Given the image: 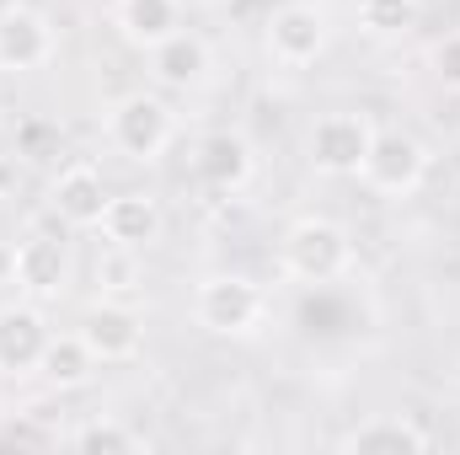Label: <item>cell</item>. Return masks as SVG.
<instances>
[{"instance_id": "obj_2", "label": "cell", "mask_w": 460, "mask_h": 455, "mask_svg": "<svg viewBox=\"0 0 460 455\" xmlns=\"http://www.w3.org/2000/svg\"><path fill=\"white\" fill-rule=\"evenodd\" d=\"M193 322L215 338H257L268 322V295L246 273H204L193 284Z\"/></svg>"}, {"instance_id": "obj_13", "label": "cell", "mask_w": 460, "mask_h": 455, "mask_svg": "<svg viewBox=\"0 0 460 455\" xmlns=\"http://www.w3.org/2000/svg\"><path fill=\"white\" fill-rule=\"evenodd\" d=\"M209 70H215V54H209V43H204L199 32H188V27H177L166 43L150 49V81H155L161 92H199V86L209 81Z\"/></svg>"}, {"instance_id": "obj_10", "label": "cell", "mask_w": 460, "mask_h": 455, "mask_svg": "<svg viewBox=\"0 0 460 455\" xmlns=\"http://www.w3.org/2000/svg\"><path fill=\"white\" fill-rule=\"evenodd\" d=\"M54 338L49 311L27 295L0 306V375H38V359Z\"/></svg>"}, {"instance_id": "obj_1", "label": "cell", "mask_w": 460, "mask_h": 455, "mask_svg": "<svg viewBox=\"0 0 460 455\" xmlns=\"http://www.w3.org/2000/svg\"><path fill=\"white\" fill-rule=\"evenodd\" d=\"M279 268L295 284H332L353 268V236L327 215H300L279 241Z\"/></svg>"}, {"instance_id": "obj_8", "label": "cell", "mask_w": 460, "mask_h": 455, "mask_svg": "<svg viewBox=\"0 0 460 455\" xmlns=\"http://www.w3.org/2000/svg\"><path fill=\"white\" fill-rule=\"evenodd\" d=\"M86 348L97 353V364H128L145 343V317L123 300V295H97L86 311H81V327H75Z\"/></svg>"}, {"instance_id": "obj_11", "label": "cell", "mask_w": 460, "mask_h": 455, "mask_svg": "<svg viewBox=\"0 0 460 455\" xmlns=\"http://www.w3.org/2000/svg\"><path fill=\"white\" fill-rule=\"evenodd\" d=\"M102 210H108V183L92 161H70L54 172L49 183V215L70 230H97L102 226Z\"/></svg>"}, {"instance_id": "obj_7", "label": "cell", "mask_w": 460, "mask_h": 455, "mask_svg": "<svg viewBox=\"0 0 460 455\" xmlns=\"http://www.w3.org/2000/svg\"><path fill=\"white\" fill-rule=\"evenodd\" d=\"M369 139H375V123L369 113H353V108H338V113H322L305 134V156L322 177H358L364 156H369Z\"/></svg>"}, {"instance_id": "obj_22", "label": "cell", "mask_w": 460, "mask_h": 455, "mask_svg": "<svg viewBox=\"0 0 460 455\" xmlns=\"http://www.w3.org/2000/svg\"><path fill=\"white\" fill-rule=\"evenodd\" d=\"M412 5H418V11H439L445 0H412Z\"/></svg>"}, {"instance_id": "obj_14", "label": "cell", "mask_w": 460, "mask_h": 455, "mask_svg": "<svg viewBox=\"0 0 460 455\" xmlns=\"http://www.w3.org/2000/svg\"><path fill=\"white\" fill-rule=\"evenodd\" d=\"M429 445H434V434L423 424H412L407 413H375L338 440L343 455H423Z\"/></svg>"}, {"instance_id": "obj_6", "label": "cell", "mask_w": 460, "mask_h": 455, "mask_svg": "<svg viewBox=\"0 0 460 455\" xmlns=\"http://www.w3.org/2000/svg\"><path fill=\"white\" fill-rule=\"evenodd\" d=\"M11 284H16V295H27L38 306L59 300L70 290V241L43 226H32L11 246Z\"/></svg>"}, {"instance_id": "obj_18", "label": "cell", "mask_w": 460, "mask_h": 455, "mask_svg": "<svg viewBox=\"0 0 460 455\" xmlns=\"http://www.w3.org/2000/svg\"><path fill=\"white\" fill-rule=\"evenodd\" d=\"M70 445H75V451H92V455H139V451H150V440H145L139 429H128L123 418H113V413H97V418L75 424V429H70Z\"/></svg>"}, {"instance_id": "obj_3", "label": "cell", "mask_w": 460, "mask_h": 455, "mask_svg": "<svg viewBox=\"0 0 460 455\" xmlns=\"http://www.w3.org/2000/svg\"><path fill=\"white\" fill-rule=\"evenodd\" d=\"M108 139L123 161L134 166H155L172 139H177V113L155 97V92H128L108 108Z\"/></svg>"}, {"instance_id": "obj_16", "label": "cell", "mask_w": 460, "mask_h": 455, "mask_svg": "<svg viewBox=\"0 0 460 455\" xmlns=\"http://www.w3.org/2000/svg\"><path fill=\"white\" fill-rule=\"evenodd\" d=\"M113 22H118V32H123L128 49L150 54L155 43H166L182 27V0H118Z\"/></svg>"}, {"instance_id": "obj_20", "label": "cell", "mask_w": 460, "mask_h": 455, "mask_svg": "<svg viewBox=\"0 0 460 455\" xmlns=\"http://www.w3.org/2000/svg\"><path fill=\"white\" fill-rule=\"evenodd\" d=\"M92 273H97V290H102V295H134V290H139V252L108 241V252L97 257Z\"/></svg>"}, {"instance_id": "obj_15", "label": "cell", "mask_w": 460, "mask_h": 455, "mask_svg": "<svg viewBox=\"0 0 460 455\" xmlns=\"http://www.w3.org/2000/svg\"><path fill=\"white\" fill-rule=\"evenodd\" d=\"M97 230H102L113 246H134V252H145V246L161 241V230H166V210H161V199H150V193H139V188H128V193H108V210H102V226Z\"/></svg>"}, {"instance_id": "obj_21", "label": "cell", "mask_w": 460, "mask_h": 455, "mask_svg": "<svg viewBox=\"0 0 460 455\" xmlns=\"http://www.w3.org/2000/svg\"><path fill=\"white\" fill-rule=\"evenodd\" d=\"M429 70H434L439 86L460 92V32H445V38L429 49Z\"/></svg>"}, {"instance_id": "obj_5", "label": "cell", "mask_w": 460, "mask_h": 455, "mask_svg": "<svg viewBox=\"0 0 460 455\" xmlns=\"http://www.w3.org/2000/svg\"><path fill=\"white\" fill-rule=\"evenodd\" d=\"M327 43H332V22H327V11L311 5V0H284V5H273V16H268V27H262V49H268V59L284 65V70H311V65L327 54Z\"/></svg>"}, {"instance_id": "obj_19", "label": "cell", "mask_w": 460, "mask_h": 455, "mask_svg": "<svg viewBox=\"0 0 460 455\" xmlns=\"http://www.w3.org/2000/svg\"><path fill=\"white\" fill-rule=\"evenodd\" d=\"M418 5L412 0H358V27L375 38H402L407 27H418Z\"/></svg>"}, {"instance_id": "obj_4", "label": "cell", "mask_w": 460, "mask_h": 455, "mask_svg": "<svg viewBox=\"0 0 460 455\" xmlns=\"http://www.w3.org/2000/svg\"><path fill=\"white\" fill-rule=\"evenodd\" d=\"M358 183L380 199H412L429 183V145L407 129H375L369 156L358 166Z\"/></svg>"}, {"instance_id": "obj_9", "label": "cell", "mask_w": 460, "mask_h": 455, "mask_svg": "<svg viewBox=\"0 0 460 455\" xmlns=\"http://www.w3.org/2000/svg\"><path fill=\"white\" fill-rule=\"evenodd\" d=\"M59 54V32L38 5L0 11V76H32Z\"/></svg>"}, {"instance_id": "obj_12", "label": "cell", "mask_w": 460, "mask_h": 455, "mask_svg": "<svg viewBox=\"0 0 460 455\" xmlns=\"http://www.w3.org/2000/svg\"><path fill=\"white\" fill-rule=\"evenodd\" d=\"M252 172H257V150L235 129H215L193 145V177L215 193H241L252 183Z\"/></svg>"}, {"instance_id": "obj_17", "label": "cell", "mask_w": 460, "mask_h": 455, "mask_svg": "<svg viewBox=\"0 0 460 455\" xmlns=\"http://www.w3.org/2000/svg\"><path fill=\"white\" fill-rule=\"evenodd\" d=\"M92 370H97V353L86 348L81 333H54L49 348H43V359H38V375H43L54 391H75V386H86Z\"/></svg>"}]
</instances>
